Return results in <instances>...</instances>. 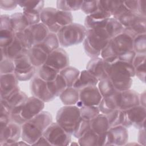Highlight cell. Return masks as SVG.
<instances>
[{
  "instance_id": "1",
  "label": "cell",
  "mask_w": 146,
  "mask_h": 146,
  "mask_svg": "<svg viewBox=\"0 0 146 146\" xmlns=\"http://www.w3.org/2000/svg\"><path fill=\"white\" fill-rule=\"evenodd\" d=\"M104 60V59H103ZM105 63V70L107 77L117 91L130 89L132 84V78L135 76V68L132 63L117 60Z\"/></svg>"
},
{
  "instance_id": "2",
  "label": "cell",
  "mask_w": 146,
  "mask_h": 146,
  "mask_svg": "<svg viewBox=\"0 0 146 146\" xmlns=\"http://www.w3.org/2000/svg\"><path fill=\"white\" fill-rule=\"evenodd\" d=\"M52 122L50 112L42 111L37 115L21 125V137L23 140L33 145L43 135L47 127Z\"/></svg>"
},
{
  "instance_id": "3",
  "label": "cell",
  "mask_w": 146,
  "mask_h": 146,
  "mask_svg": "<svg viewBox=\"0 0 146 146\" xmlns=\"http://www.w3.org/2000/svg\"><path fill=\"white\" fill-rule=\"evenodd\" d=\"M107 25V24H106ZM112 36L106 25L91 30H87L83 47L86 54L90 58L99 57Z\"/></svg>"
},
{
  "instance_id": "4",
  "label": "cell",
  "mask_w": 146,
  "mask_h": 146,
  "mask_svg": "<svg viewBox=\"0 0 146 146\" xmlns=\"http://www.w3.org/2000/svg\"><path fill=\"white\" fill-rule=\"evenodd\" d=\"M135 36L128 31H123L111 38L102 50L100 56L103 59L118 56L127 52L133 50Z\"/></svg>"
},
{
  "instance_id": "5",
  "label": "cell",
  "mask_w": 146,
  "mask_h": 146,
  "mask_svg": "<svg viewBox=\"0 0 146 146\" xmlns=\"http://www.w3.org/2000/svg\"><path fill=\"white\" fill-rule=\"evenodd\" d=\"M44 107V102L42 100L34 96L29 97L23 104L12 110L11 120L21 125L39 113Z\"/></svg>"
},
{
  "instance_id": "6",
  "label": "cell",
  "mask_w": 146,
  "mask_h": 146,
  "mask_svg": "<svg viewBox=\"0 0 146 146\" xmlns=\"http://www.w3.org/2000/svg\"><path fill=\"white\" fill-rule=\"evenodd\" d=\"M87 29L80 24L72 23L63 27L56 34L59 44L64 47H70L81 43L86 38Z\"/></svg>"
},
{
  "instance_id": "7",
  "label": "cell",
  "mask_w": 146,
  "mask_h": 146,
  "mask_svg": "<svg viewBox=\"0 0 146 146\" xmlns=\"http://www.w3.org/2000/svg\"><path fill=\"white\" fill-rule=\"evenodd\" d=\"M80 117V108L78 106L76 105L64 106L57 112L56 122L67 132L72 135Z\"/></svg>"
},
{
  "instance_id": "8",
  "label": "cell",
  "mask_w": 146,
  "mask_h": 146,
  "mask_svg": "<svg viewBox=\"0 0 146 146\" xmlns=\"http://www.w3.org/2000/svg\"><path fill=\"white\" fill-rule=\"evenodd\" d=\"M43 135L50 145H68L71 142V135L56 122H52L45 129Z\"/></svg>"
},
{
  "instance_id": "9",
  "label": "cell",
  "mask_w": 146,
  "mask_h": 146,
  "mask_svg": "<svg viewBox=\"0 0 146 146\" xmlns=\"http://www.w3.org/2000/svg\"><path fill=\"white\" fill-rule=\"evenodd\" d=\"M14 74L19 81H27L31 79L36 71V68L32 65L27 54L15 60Z\"/></svg>"
},
{
  "instance_id": "10",
  "label": "cell",
  "mask_w": 146,
  "mask_h": 146,
  "mask_svg": "<svg viewBox=\"0 0 146 146\" xmlns=\"http://www.w3.org/2000/svg\"><path fill=\"white\" fill-rule=\"evenodd\" d=\"M79 99L76 106L79 108L83 106H98L103 97L96 86H88L79 90Z\"/></svg>"
},
{
  "instance_id": "11",
  "label": "cell",
  "mask_w": 146,
  "mask_h": 146,
  "mask_svg": "<svg viewBox=\"0 0 146 146\" xmlns=\"http://www.w3.org/2000/svg\"><path fill=\"white\" fill-rule=\"evenodd\" d=\"M124 111L125 115V127L127 128L131 126L139 129L145 127V107L139 104Z\"/></svg>"
},
{
  "instance_id": "12",
  "label": "cell",
  "mask_w": 146,
  "mask_h": 146,
  "mask_svg": "<svg viewBox=\"0 0 146 146\" xmlns=\"http://www.w3.org/2000/svg\"><path fill=\"white\" fill-rule=\"evenodd\" d=\"M30 88L33 96L44 103L51 102L55 98L48 90L47 82L38 76L32 78L30 83Z\"/></svg>"
},
{
  "instance_id": "13",
  "label": "cell",
  "mask_w": 146,
  "mask_h": 146,
  "mask_svg": "<svg viewBox=\"0 0 146 146\" xmlns=\"http://www.w3.org/2000/svg\"><path fill=\"white\" fill-rule=\"evenodd\" d=\"M128 140L127 128L121 125L110 127L106 133V145H124Z\"/></svg>"
},
{
  "instance_id": "14",
  "label": "cell",
  "mask_w": 146,
  "mask_h": 146,
  "mask_svg": "<svg viewBox=\"0 0 146 146\" xmlns=\"http://www.w3.org/2000/svg\"><path fill=\"white\" fill-rule=\"evenodd\" d=\"M21 125L11 121L1 130L0 145H11L21 137Z\"/></svg>"
},
{
  "instance_id": "15",
  "label": "cell",
  "mask_w": 146,
  "mask_h": 146,
  "mask_svg": "<svg viewBox=\"0 0 146 146\" xmlns=\"http://www.w3.org/2000/svg\"><path fill=\"white\" fill-rule=\"evenodd\" d=\"M44 64L60 71L68 66V55L64 49L59 47L48 55Z\"/></svg>"
},
{
  "instance_id": "16",
  "label": "cell",
  "mask_w": 146,
  "mask_h": 146,
  "mask_svg": "<svg viewBox=\"0 0 146 146\" xmlns=\"http://www.w3.org/2000/svg\"><path fill=\"white\" fill-rule=\"evenodd\" d=\"M1 59L8 58L13 60L27 54L28 50H26L23 46L19 38L15 34L13 42L7 47L1 48Z\"/></svg>"
},
{
  "instance_id": "17",
  "label": "cell",
  "mask_w": 146,
  "mask_h": 146,
  "mask_svg": "<svg viewBox=\"0 0 146 146\" xmlns=\"http://www.w3.org/2000/svg\"><path fill=\"white\" fill-rule=\"evenodd\" d=\"M0 79V96L1 99H4L9 96L18 87L19 80L14 73L1 74Z\"/></svg>"
},
{
  "instance_id": "18",
  "label": "cell",
  "mask_w": 146,
  "mask_h": 146,
  "mask_svg": "<svg viewBox=\"0 0 146 146\" xmlns=\"http://www.w3.org/2000/svg\"><path fill=\"white\" fill-rule=\"evenodd\" d=\"M57 9L47 7L44 8L40 14V22L43 23L51 33L57 34L61 29L56 21Z\"/></svg>"
},
{
  "instance_id": "19",
  "label": "cell",
  "mask_w": 146,
  "mask_h": 146,
  "mask_svg": "<svg viewBox=\"0 0 146 146\" xmlns=\"http://www.w3.org/2000/svg\"><path fill=\"white\" fill-rule=\"evenodd\" d=\"M29 97L19 86L7 98H1V104H3L10 112L13 109L23 104Z\"/></svg>"
},
{
  "instance_id": "20",
  "label": "cell",
  "mask_w": 146,
  "mask_h": 146,
  "mask_svg": "<svg viewBox=\"0 0 146 146\" xmlns=\"http://www.w3.org/2000/svg\"><path fill=\"white\" fill-rule=\"evenodd\" d=\"M121 91H117L113 94L105 98H103L98 105L100 112L106 115L112 111L119 109L120 104Z\"/></svg>"
},
{
  "instance_id": "21",
  "label": "cell",
  "mask_w": 146,
  "mask_h": 146,
  "mask_svg": "<svg viewBox=\"0 0 146 146\" xmlns=\"http://www.w3.org/2000/svg\"><path fill=\"white\" fill-rule=\"evenodd\" d=\"M86 70L96 78L100 80L107 78L105 70V63L103 58L95 57L91 58L87 64Z\"/></svg>"
},
{
  "instance_id": "22",
  "label": "cell",
  "mask_w": 146,
  "mask_h": 146,
  "mask_svg": "<svg viewBox=\"0 0 146 146\" xmlns=\"http://www.w3.org/2000/svg\"><path fill=\"white\" fill-rule=\"evenodd\" d=\"M140 104L139 94L132 90L121 91L119 110H126Z\"/></svg>"
},
{
  "instance_id": "23",
  "label": "cell",
  "mask_w": 146,
  "mask_h": 146,
  "mask_svg": "<svg viewBox=\"0 0 146 146\" xmlns=\"http://www.w3.org/2000/svg\"><path fill=\"white\" fill-rule=\"evenodd\" d=\"M27 55L32 65L36 68L44 64L48 54L35 45L28 50Z\"/></svg>"
},
{
  "instance_id": "24",
  "label": "cell",
  "mask_w": 146,
  "mask_h": 146,
  "mask_svg": "<svg viewBox=\"0 0 146 146\" xmlns=\"http://www.w3.org/2000/svg\"><path fill=\"white\" fill-rule=\"evenodd\" d=\"M99 80L93 75H92L87 70H84L80 72V74L73 87L78 90H80L82 88L96 86Z\"/></svg>"
},
{
  "instance_id": "25",
  "label": "cell",
  "mask_w": 146,
  "mask_h": 146,
  "mask_svg": "<svg viewBox=\"0 0 146 146\" xmlns=\"http://www.w3.org/2000/svg\"><path fill=\"white\" fill-rule=\"evenodd\" d=\"M90 127L94 132L99 135L106 133L110 127L106 115L100 113L90 121Z\"/></svg>"
},
{
  "instance_id": "26",
  "label": "cell",
  "mask_w": 146,
  "mask_h": 146,
  "mask_svg": "<svg viewBox=\"0 0 146 146\" xmlns=\"http://www.w3.org/2000/svg\"><path fill=\"white\" fill-rule=\"evenodd\" d=\"M59 98L65 106L76 105L79 99V90L74 87H66L59 95Z\"/></svg>"
},
{
  "instance_id": "27",
  "label": "cell",
  "mask_w": 146,
  "mask_h": 146,
  "mask_svg": "<svg viewBox=\"0 0 146 146\" xmlns=\"http://www.w3.org/2000/svg\"><path fill=\"white\" fill-rule=\"evenodd\" d=\"M59 44L56 34L50 32L44 40L40 43L36 44V46L39 47L47 54H49L59 48Z\"/></svg>"
},
{
  "instance_id": "28",
  "label": "cell",
  "mask_w": 146,
  "mask_h": 146,
  "mask_svg": "<svg viewBox=\"0 0 146 146\" xmlns=\"http://www.w3.org/2000/svg\"><path fill=\"white\" fill-rule=\"evenodd\" d=\"M11 26L15 33L23 32L29 25L23 13L18 12L10 15Z\"/></svg>"
},
{
  "instance_id": "29",
  "label": "cell",
  "mask_w": 146,
  "mask_h": 146,
  "mask_svg": "<svg viewBox=\"0 0 146 146\" xmlns=\"http://www.w3.org/2000/svg\"><path fill=\"white\" fill-rule=\"evenodd\" d=\"M47 83L48 90L55 98L59 96L60 94L67 87L64 78L60 74H58L55 80L47 82Z\"/></svg>"
},
{
  "instance_id": "30",
  "label": "cell",
  "mask_w": 146,
  "mask_h": 146,
  "mask_svg": "<svg viewBox=\"0 0 146 146\" xmlns=\"http://www.w3.org/2000/svg\"><path fill=\"white\" fill-rule=\"evenodd\" d=\"M120 2L121 1H98V10L106 17L110 18L112 17L113 14Z\"/></svg>"
},
{
  "instance_id": "31",
  "label": "cell",
  "mask_w": 146,
  "mask_h": 146,
  "mask_svg": "<svg viewBox=\"0 0 146 146\" xmlns=\"http://www.w3.org/2000/svg\"><path fill=\"white\" fill-rule=\"evenodd\" d=\"M59 74L64 78L66 83L67 87H73L74 83L79 76L80 71L78 68L68 66L60 71Z\"/></svg>"
},
{
  "instance_id": "32",
  "label": "cell",
  "mask_w": 146,
  "mask_h": 146,
  "mask_svg": "<svg viewBox=\"0 0 146 146\" xmlns=\"http://www.w3.org/2000/svg\"><path fill=\"white\" fill-rule=\"evenodd\" d=\"M110 127L121 125L125 127V115L123 110L116 109L106 115Z\"/></svg>"
},
{
  "instance_id": "33",
  "label": "cell",
  "mask_w": 146,
  "mask_h": 146,
  "mask_svg": "<svg viewBox=\"0 0 146 146\" xmlns=\"http://www.w3.org/2000/svg\"><path fill=\"white\" fill-rule=\"evenodd\" d=\"M141 17L143 16L141 15L139 13L131 12L128 10L116 19L120 23L124 29H125L131 27Z\"/></svg>"
},
{
  "instance_id": "34",
  "label": "cell",
  "mask_w": 146,
  "mask_h": 146,
  "mask_svg": "<svg viewBox=\"0 0 146 146\" xmlns=\"http://www.w3.org/2000/svg\"><path fill=\"white\" fill-rule=\"evenodd\" d=\"M98 86V88L103 98L109 96L117 91L108 77L100 80Z\"/></svg>"
},
{
  "instance_id": "35",
  "label": "cell",
  "mask_w": 146,
  "mask_h": 146,
  "mask_svg": "<svg viewBox=\"0 0 146 146\" xmlns=\"http://www.w3.org/2000/svg\"><path fill=\"white\" fill-rule=\"evenodd\" d=\"M83 1H56V9L59 10L69 11H77L80 9Z\"/></svg>"
},
{
  "instance_id": "36",
  "label": "cell",
  "mask_w": 146,
  "mask_h": 146,
  "mask_svg": "<svg viewBox=\"0 0 146 146\" xmlns=\"http://www.w3.org/2000/svg\"><path fill=\"white\" fill-rule=\"evenodd\" d=\"M38 68V76L46 82L55 80L60 72L59 71L46 64H43Z\"/></svg>"
},
{
  "instance_id": "37",
  "label": "cell",
  "mask_w": 146,
  "mask_h": 146,
  "mask_svg": "<svg viewBox=\"0 0 146 146\" xmlns=\"http://www.w3.org/2000/svg\"><path fill=\"white\" fill-rule=\"evenodd\" d=\"M98 140L99 135L90 128L78 139V143L82 146L98 145Z\"/></svg>"
},
{
  "instance_id": "38",
  "label": "cell",
  "mask_w": 146,
  "mask_h": 146,
  "mask_svg": "<svg viewBox=\"0 0 146 146\" xmlns=\"http://www.w3.org/2000/svg\"><path fill=\"white\" fill-rule=\"evenodd\" d=\"M145 27L146 17H141L131 27L124 29V30L128 31L135 37L138 35L145 34Z\"/></svg>"
},
{
  "instance_id": "39",
  "label": "cell",
  "mask_w": 146,
  "mask_h": 146,
  "mask_svg": "<svg viewBox=\"0 0 146 146\" xmlns=\"http://www.w3.org/2000/svg\"><path fill=\"white\" fill-rule=\"evenodd\" d=\"M18 5L23 10H35L41 13L44 9L43 1H17Z\"/></svg>"
},
{
  "instance_id": "40",
  "label": "cell",
  "mask_w": 146,
  "mask_h": 146,
  "mask_svg": "<svg viewBox=\"0 0 146 146\" xmlns=\"http://www.w3.org/2000/svg\"><path fill=\"white\" fill-rule=\"evenodd\" d=\"M108 19H100L91 15H87L84 20V27L87 30L103 27L106 25Z\"/></svg>"
},
{
  "instance_id": "41",
  "label": "cell",
  "mask_w": 146,
  "mask_h": 146,
  "mask_svg": "<svg viewBox=\"0 0 146 146\" xmlns=\"http://www.w3.org/2000/svg\"><path fill=\"white\" fill-rule=\"evenodd\" d=\"M57 24L62 29L67 25L73 23V17L71 12L64 11L57 9L56 13Z\"/></svg>"
},
{
  "instance_id": "42",
  "label": "cell",
  "mask_w": 146,
  "mask_h": 146,
  "mask_svg": "<svg viewBox=\"0 0 146 146\" xmlns=\"http://www.w3.org/2000/svg\"><path fill=\"white\" fill-rule=\"evenodd\" d=\"M79 108L81 117L88 121L92 120L100 113L98 106H83Z\"/></svg>"
},
{
  "instance_id": "43",
  "label": "cell",
  "mask_w": 146,
  "mask_h": 146,
  "mask_svg": "<svg viewBox=\"0 0 146 146\" xmlns=\"http://www.w3.org/2000/svg\"><path fill=\"white\" fill-rule=\"evenodd\" d=\"M133 51L136 54H145L146 35L145 34L136 35L133 39Z\"/></svg>"
},
{
  "instance_id": "44",
  "label": "cell",
  "mask_w": 146,
  "mask_h": 146,
  "mask_svg": "<svg viewBox=\"0 0 146 146\" xmlns=\"http://www.w3.org/2000/svg\"><path fill=\"white\" fill-rule=\"evenodd\" d=\"M90 128V121L83 119V118L80 117V120L76 124L72 135L76 139H79Z\"/></svg>"
},
{
  "instance_id": "45",
  "label": "cell",
  "mask_w": 146,
  "mask_h": 146,
  "mask_svg": "<svg viewBox=\"0 0 146 146\" xmlns=\"http://www.w3.org/2000/svg\"><path fill=\"white\" fill-rule=\"evenodd\" d=\"M15 33L11 30H0V47L1 48L6 47L9 46L14 40Z\"/></svg>"
},
{
  "instance_id": "46",
  "label": "cell",
  "mask_w": 146,
  "mask_h": 146,
  "mask_svg": "<svg viewBox=\"0 0 146 146\" xmlns=\"http://www.w3.org/2000/svg\"><path fill=\"white\" fill-rule=\"evenodd\" d=\"M23 13L29 26L40 23V13L35 10H23Z\"/></svg>"
},
{
  "instance_id": "47",
  "label": "cell",
  "mask_w": 146,
  "mask_h": 146,
  "mask_svg": "<svg viewBox=\"0 0 146 146\" xmlns=\"http://www.w3.org/2000/svg\"><path fill=\"white\" fill-rule=\"evenodd\" d=\"M14 70L15 64L14 60L8 58H5L2 59H1V74L14 73Z\"/></svg>"
},
{
  "instance_id": "48",
  "label": "cell",
  "mask_w": 146,
  "mask_h": 146,
  "mask_svg": "<svg viewBox=\"0 0 146 146\" xmlns=\"http://www.w3.org/2000/svg\"><path fill=\"white\" fill-rule=\"evenodd\" d=\"M98 9V1H83L80 10L87 15H91Z\"/></svg>"
},
{
  "instance_id": "49",
  "label": "cell",
  "mask_w": 146,
  "mask_h": 146,
  "mask_svg": "<svg viewBox=\"0 0 146 146\" xmlns=\"http://www.w3.org/2000/svg\"><path fill=\"white\" fill-rule=\"evenodd\" d=\"M8 30L13 31L11 26L10 15L7 14H2L1 15L0 30Z\"/></svg>"
},
{
  "instance_id": "50",
  "label": "cell",
  "mask_w": 146,
  "mask_h": 146,
  "mask_svg": "<svg viewBox=\"0 0 146 146\" xmlns=\"http://www.w3.org/2000/svg\"><path fill=\"white\" fill-rule=\"evenodd\" d=\"M145 62L142 63L135 67V75L143 83L145 82Z\"/></svg>"
},
{
  "instance_id": "51",
  "label": "cell",
  "mask_w": 146,
  "mask_h": 146,
  "mask_svg": "<svg viewBox=\"0 0 146 146\" xmlns=\"http://www.w3.org/2000/svg\"><path fill=\"white\" fill-rule=\"evenodd\" d=\"M18 6L17 1L11 0H1L0 7L4 10H12L17 7Z\"/></svg>"
},
{
  "instance_id": "52",
  "label": "cell",
  "mask_w": 146,
  "mask_h": 146,
  "mask_svg": "<svg viewBox=\"0 0 146 146\" xmlns=\"http://www.w3.org/2000/svg\"><path fill=\"white\" fill-rule=\"evenodd\" d=\"M136 55V53L133 51H130L128 52H127L124 54H123L119 56H118L119 60L121 61H123L125 62L132 63L133 62V60Z\"/></svg>"
},
{
  "instance_id": "53",
  "label": "cell",
  "mask_w": 146,
  "mask_h": 146,
  "mask_svg": "<svg viewBox=\"0 0 146 146\" xmlns=\"http://www.w3.org/2000/svg\"><path fill=\"white\" fill-rule=\"evenodd\" d=\"M123 3L129 11L131 12L138 13L139 1H123Z\"/></svg>"
},
{
  "instance_id": "54",
  "label": "cell",
  "mask_w": 146,
  "mask_h": 146,
  "mask_svg": "<svg viewBox=\"0 0 146 146\" xmlns=\"http://www.w3.org/2000/svg\"><path fill=\"white\" fill-rule=\"evenodd\" d=\"M144 62H145V54H136L132 64L135 68L137 65Z\"/></svg>"
},
{
  "instance_id": "55",
  "label": "cell",
  "mask_w": 146,
  "mask_h": 146,
  "mask_svg": "<svg viewBox=\"0 0 146 146\" xmlns=\"http://www.w3.org/2000/svg\"><path fill=\"white\" fill-rule=\"evenodd\" d=\"M138 143L140 145H145V127L139 129L138 133Z\"/></svg>"
},
{
  "instance_id": "56",
  "label": "cell",
  "mask_w": 146,
  "mask_h": 146,
  "mask_svg": "<svg viewBox=\"0 0 146 146\" xmlns=\"http://www.w3.org/2000/svg\"><path fill=\"white\" fill-rule=\"evenodd\" d=\"M145 1H139L138 13L143 17H145Z\"/></svg>"
},
{
  "instance_id": "57",
  "label": "cell",
  "mask_w": 146,
  "mask_h": 146,
  "mask_svg": "<svg viewBox=\"0 0 146 146\" xmlns=\"http://www.w3.org/2000/svg\"><path fill=\"white\" fill-rule=\"evenodd\" d=\"M33 145H50V144L47 141V140L45 138V137L42 135L41 137H40L37 141L33 144Z\"/></svg>"
},
{
  "instance_id": "58",
  "label": "cell",
  "mask_w": 146,
  "mask_h": 146,
  "mask_svg": "<svg viewBox=\"0 0 146 146\" xmlns=\"http://www.w3.org/2000/svg\"><path fill=\"white\" fill-rule=\"evenodd\" d=\"M140 104L145 107V92L144 91L140 95L139 94Z\"/></svg>"
},
{
  "instance_id": "59",
  "label": "cell",
  "mask_w": 146,
  "mask_h": 146,
  "mask_svg": "<svg viewBox=\"0 0 146 146\" xmlns=\"http://www.w3.org/2000/svg\"><path fill=\"white\" fill-rule=\"evenodd\" d=\"M30 145L29 144H28L27 143H26V141L22 140V141H17L14 143H13L11 145Z\"/></svg>"
},
{
  "instance_id": "60",
  "label": "cell",
  "mask_w": 146,
  "mask_h": 146,
  "mask_svg": "<svg viewBox=\"0 0 146 146\" xmlns=\"http://www.w3.org/2000/svg\"><path fill=\"white\" fill-rule=\"evenodd\" d=\"M70 145H79V143H71V144H70Z\"/></svg>"
}]
</instances>
